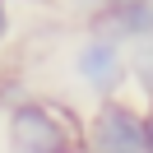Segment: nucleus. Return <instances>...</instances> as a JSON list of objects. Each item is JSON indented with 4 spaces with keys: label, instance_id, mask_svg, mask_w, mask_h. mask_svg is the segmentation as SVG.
Wrapping results in <instances>:
<instances>
[{
    "label": "nucleus",
    "instance_id": "4",
    "mask_svg": "<svg viewBox=\"0 0 153 153\" xmlns=\"http://www.w3.org/2000/svg\"><path fill=\"white\" fill-rule=\"evenodd\" d=\"M88 28L102 33V37H111V42H121L125 51H130V47H144V42H153V0L116 5V10H107L102 19H93Z\"/></svg>",
    "mask_w": 153,
    "mask_h": 153
},
{
    "label": "nucleus",
    "instance_id": "1",
    "mask_svg": "<svg viewBox=\"0 0 153 153\" xmlns=\"http://www.w3.org/2000/svg\"><path fill=\"white\" fill-rule=\"evenodd\" d=\"M5 139L14 153H84V121L47 97H19L5 111Z\"/></svg>",
    "mask_w": 153,
    "mask_h": 153
},
{
    "label": "nucleus",
    "instance_id": "2",
    "mask_svg": "<svg viewBox=\"0 0 153 153\" xmlns=\"http://www.w3.org/2000/svg\"><path fill=\"white\" fill-rule=\"evenodd\" d=\"M84 153H149V107L134 97H102L84 121Z\"/></svg>",
    "mask_w": 153,
    "mask_h": 153
},
{
    "label": "nucleus",
    "instance_id": "8",
    "mask_svg": "<svg viewBox=\"0 0 153 153\" xmlns=\"http://www.w3.org/2000/svg\"><path fill=\"white\" fill-rule=\"evenodd\" d=\"M149 153H153V107H149Z\"/></svg>",
    "mask_w": 153,
    "mask_h": 153
},
{
    "label": "nucleus",
    "instance_id": "5",
    "mask_svg": "<svg viewBox=\"0 0 153 153\" xmlns=\"http://www.w3.org/2000/svg\"><path fill=\"white\" fill-rule=\"evenodd\" d=\"M125 56H130V84L139 88V102L149 107V102H153V42L130 47Z\"/></svg>",
    "mask_w": 153,
    "mask_h": 153
},
{
    "label": "nucleus",
    "instance_id": "3",
    "mask_svg": "<svg viewBox=\"0 0 153 153\" xmlns=\"http://www.w3.org/2000/svg\"><path fill=\"white\" fill-rule=\"evenodd\" d=\"M70 70H74V84L84 88V93H93L97 102H102V97H121L125 88H130V56H125L121 42L102 37V33H88L74 47Z\"/></svg>",
    "mask_w": 153,
    "mask_h": 153
},
{
    "label": "nucleus",
    "instance_id": "7",
    "mask_svg": "<svg viewBox=\"0 0 153 153\" xmlns=\"http://www.w3.org/2000/svg\"><path fill=\"white\" fill-rule=\"evenodd\" d=\"M10 37H14V5L0 0V47H10Z\"/></svg>",
    "mask_w": 153,
    "mask_h": 153
},
{
    "label": "nucleus",
    "instance_id": "9",
    "mask_svg": "<svg viewBox=\"0 0 153 153\" xmlns=\"http://www.w3.org/2000/svg\"><path fill=\"white\" fill-rule=\"evenodd\" d=\"M149 107H153V102H149Z\"/></svg>",
    "mask_w": 153,
    "mask_h": 153
},
{
    "label": "nucleus",
    "instance_id": "6",
    "mask_svg": "<svg viewBox=\"0 0 153 153\" xmlns=\"http://www.w3.org/2000/svg\"><path fill=\"white\" fill-rule=\"evenodd\" d=\"M65 5H70L74 14H84L88 23H93V19H102L107 10H116V5H130V0H65Z\"/></svg>",
    "mask_w": 153,
    "mask_h": 153
}]
</instances>
